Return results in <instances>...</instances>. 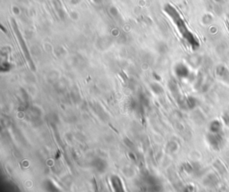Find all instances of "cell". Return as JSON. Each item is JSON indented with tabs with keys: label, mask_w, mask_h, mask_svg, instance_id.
I'll return each mask as SVG.
<instances>
[{
	"label": "cell",
	"mask_w": 229,
	"mask_h": 192,
	"mask_svg": "<svg viewBox=\"0 0 229 192\" xmlns=\"http://www.w3.org/2000/svg\"><path fill=\"white\" fill-rule=\"evenodd\" d=\"M164 11L170 17V19L173 21L174 25L178 29V31L182 34V36L185 38L186 41L190 44L192 48L198 47V41L196 40V38H194V36L192 35V33L188 31L184 20L181 18L179 13L177 12V10L173 6L167 4L166 6H164Z\"/></svg>",
	"instance_id": "1"
},
{
	"label": "cell",
	"mask_w": 229,
	"mask_h": 192,
	"mask_svg": "<svg viewBox=\"0 0 229 192\" xmlns=\"http://www.w3.org/2000/svg\"><path fill=\"white\" fill-rule=\"evenodd\" d=\"M11 25H12L13 33H14V35L16 36V38H17V40H18L19 45H20L21 48H22L23 52V54H24L25 58H26L27 62L29 63V65L31 66V68L34 71V70H35V67H34L33 62H32V60H31V55H30V52H29V49H28V48H27V46H26V44H25L24 39H23V35H22L21 31L19 30L18 25H17L16 21H15L14 19H11Z\"/></svg>",
	"instance_id": "2"
},
{
	"label": "cell",
	"mask_w": 229,
	"mask_h": 192,
	"mask_svg": "<svg viewBox=\"0 0 229 192\" xmlns=\"http://www.w3.org/2000/svg\"><path fill=\"white\" fill-rule=\"evenodd\" d=\"M92 165L98 172L103 173L106 170L107 166V162L104 159L99 157V158H96L94 161H92Z\"/></svg>",
	"instance_id": "3"
},
{
	"label": "cell",
	"mask_w": 229,
	"mask_h": 192,
	"mask_svg": "<svg viewBox=\"0 0 229 192\" xmlns=\"http://www.w3.org/2000/svg\"><path fill=\"white\" fill-rule=\"evenodd\" d=\"M111 184L115 192H124V187L122 184V180L117 176L111 177Z\"/></svg>",
	"instance_id": "4"
},
{
	"label": "cell",
	"mask_w": 229,
	"mask_h": 192,
	"mask_svg": "<svg viewBox=\"0 0 229 192\" xmlns=\"http://www.w3.org/2000/svg\"><path fill=\"white\" fill-rule=\"evenodd\" d=\"M174 71H175V74L177 75L179 78H185L189 74L188 68L186 67L185 64H183V63L177 64Z\"/></svg>",
	"instance_id": "5"
},
{
	"label": "cell",
	"mask_w": 229,
	"mask_h": 192,
	"mask_svg": "<svg viewBox=\"0 0 229 192\" xmlns=\"http://www.w3.org/2000/svg\"><path fill=\"white\" fill-rule=\"evenodd\" d=\"M221 130V124L217 121L212 122L211 124V131L212 133H219Z\"/></svg>",
	"instance_id": "6"
},
{
	"label": "cell",
	"mask_w": 229,
	"mask_h": 192,
	"mask_svg": "<svg viewBox=\"0 0 229 192\" xmlns=\"http://www.w3.org/2000/svg\"><path fill=\"white\" fill-rule=\"evenodd\" d=\"M152 89L154 90V92L156 93H159V92H162V88L159 85H158V84H153L152 85Z\"/></svg>",
	"instance_id": "7"
},
{
	"label": "cell",
	"mask_w": 229,
	"mask_h": 192,
	"mask_svg": "<svg viewBox=\"0 0 229 192\" xmlns=\"http://www.w3.org/2000/svg\"><path fill=\"white\" fill-rule=\"evenodd\" d=\"M92 1L95 3V4H98V5H99V4H101V3H102L103 0H92Z\"/></svg>",
	"instance_id": "8"
}]
</instances>
